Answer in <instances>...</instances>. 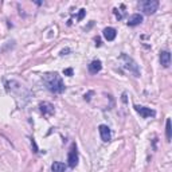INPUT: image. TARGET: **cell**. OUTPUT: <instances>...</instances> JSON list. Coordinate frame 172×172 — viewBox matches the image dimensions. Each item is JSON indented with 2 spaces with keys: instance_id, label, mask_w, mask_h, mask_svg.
<instances>
[{
  "instance_id": "cell-1",
  "label": "cell",
  "mask_w": 172,
  "mask_h": 172,
  "mask_svg": "<svg viewBox=\"0 0 172 172\" xmlns=\"http://www.w3.org/2000/svg\"><path fill=\"white\" fill-rule=\"evenodd\" d=\"M43 83L51 93L59 94L65 90V85L62 82V78L57 73H48L43 75Z\"/></svg>"
},
{
  "instance_id": "cell-2",
  "label": "cell",
  "mask_w": 172,
  "mask_h": 172,
  "mask_svg": "<svg viewBox=\"0 0 172 172\" xmlns=\"http://www.w3.org/2000/svg\"><path fill=\"white\" fill-rule=\"evenodd\" d=\"M120 61L123 62L124 69H126L129 73H132L134 77H140V70H139V65L136 63L132 58L128 57L126 54H121L120 55Z\"/></svg>"
},
{
  "instance_id": "cell-3",
  "label": "cell",
  "mask_w": 172,
  "mask_h": 172,
  "mask_svg": "<svg viewBox=\"0 0 172 172\" xmlns=\"http://www.w3.org/2000/svg\"><path fill=\"white\" fill-rule=\"evenodd\" d=\"M139 7L141 8V11L145 13V15H152L157 11L159 8V2L157 0H145V2H140Z\"/></svg>"
},
{
  "instance_id": "cell-4",
  "label": "cell",
  "mask_w": 172,
  "mask_h": 172,
  "mask_svg": "<svg viewBox=\"0 0 172 172\" xmlns=\"http://www.w3.org/2000/svg\"><path fill=\"white\" fill-rule=\"evenodd\" d=\"M67 164H69L70 168H74V167L78 164V152H77V147L73 145L69 152V156H67Z\"/></svg>"
},
{
  "instance_id": "cell-5",
  "label": "cell",
  "mask_w": 172,
  "mask_h": 172,
  "mask_svg": "<svg viewBox=\"0 0 172 172\" xmlns=\"http://www.w3.org/2000/svg\"><path fill=\"white\" fill-rule=\"evenodd\" d=\"M134 109H136V112H137L140 116L143 117V119H148V117H152V116H155V114H156L155 110H152L151 108H145V106H134Z\"/></svg>"
},
{
  "instance_id": "cell-6",
  "label": "cell",
  "mask_w": 172,
  "mask_h": 172,
  "mask_svg": "<svg viewBox=\"0 0 172 172\" xmlns=\"http://www.w3.org/2000/svg\"><path fill=\"white\" fill-rule=\"evenodd\" d=\"M98 130H99V134H101V139H102V141H110V137H112V134H110V129H109V126L108 125H99L98 126Z\"/></svg>"
},
{
  "instance_id": "cell-7",
  "label": "cell",
  "mask_w": 172,
  "mask_h": 172,
  "mask_svg": "<svg viewBox=\"0 0 172 172\" xmlns=\"http://www.w3.org/2000/svg\"><path fill=\"white\" fill-rule=\"evenodd\" d=\"M102 35H104V38H105L108 42H112V40H114V38H116L117 31L113 28V27H106V28H104Z\"/></svg>"
},
{
  "instance_id": "cell-8",
  "label": "cell",
  "mask_w": 172,
  "mask_h": 172,
  "mask_svg": "<svg viewBox=\"0 0 172 172\" xmlns=\"http://www.w3.org/2000/svg\"><path fill=\"white\" fill-rule=\"evenodd\" d=\"M40 110H42L43 114H46V116H51L54 114V105L53 104H50V102H40Z\"/></svg>"
},
{
  "instance_id": "cell-9",
  "label": "cell",
  "mask_w": 172,
  "mask_h": 172,
  "mask_svg": "<svg viewBox=\"0 0 172 172\" xmlns=\"http://www.w3.org/2000/svg\"><path fill=\"white\" fill-rule=\"evenodd\" d=\"M160 63L163 67H169L171 65V54L169 51H161L160 53Z\"/></svg>"
},
{
  "instance_id": "cell-10",
  "label": "cell",
  "mask_w": 172,
  "mask_h": 172,
  "mask_svg": "<svg viewBox=\"0 0 172 172\" xmlns=\"http://www.w3.org/2000/svg\"><path fill=\"white\" fill-rule=\"evenodd\" d=\"M143 22V15H140V13H133V15L129 16L128 19V26L133 27V26H137Z\"/></svg>"
},
{
  "instance_id": "cell-11",
  "label": "cell",
  "mask_w": 172,
  "mask_h": 172,
  "mask_svg": "<svg viewBox=\"0 0 172 172\" xmlns=\"http://www.w3.org/2000/svg\"><path fill=\"white\" fill-rule=\"evenodd\" d=\"M101 69H102V63H101V61H93V62L89 65V71H90L92 74H97Z\"/></svg>"
},
{
  "instance_id": "cell-12",
  "label": "cell",
  "mask_w": 172,
  "mask_h": 172,
  "mask_svg": "<svg viewBox=\"0 0 172 172\" xmlns=\"http://www.w3.org/2000/svg\"><path fill=\"white\" fill-rule=\"evenodd\" d=\"M51 171L53 172H65L66 165L61 161H55V163H53V165H51Z\"/></svg>"
},
{
  "instance_id": "cell-13",
  "label": "cell",
  "mask_w": 172,
  "mask_h": 172,
  "mask_svg": "<svg viewBox=\"0 0 172 172\" xmlns=\"http://www.w3.org/2000/svg\"><path fill=\"white\" fill-rule=\"evenodd\" d=\"M165 134H167V141H171V137H172L171 119H167V123H165Z\"/></svg>"
},
{
  "instance_id": "cell-14",
  "label": "cell",
  "mask_w": 172,
  "mask_h": 172,
  "mask_svg": "<svg viewBox=\"0 0 172 172\" xmlns=\"http://www.w3.org/2000/svg\"><path fill=\"white\" fill-rule=\"evenodd\" d=\"M63 74L67 75V77H71L73 75V69H65L63 70Z\"/></svg>"
},
{
  "instance_id": "cell-15",
  "label": "cell",
  "mask_w": 172,
  "mask_h": 172,
  "mask_svg": "<svg viewBox=\"0 0 172 172\" xmlns=\"http://www.w3.org/2000/svg\"><path fill=\"white\" fill-rule=\"evenodd\" d=\"M85 12H86L85 10H81L79 13H78V18H77V19H78V20H82V18L85 16Z\"/></svg>"
}]
</instances>
